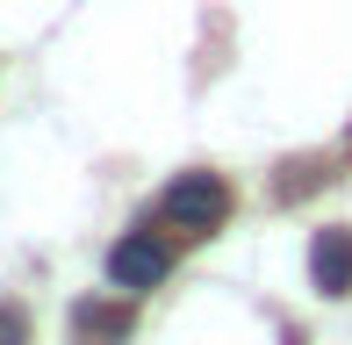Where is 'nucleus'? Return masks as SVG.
<instances>
[{
  "label": "nucleus",
  "instance_id": "20e7f679",
  "mask_svg": "<svg viewBox=\"0 0 352 345\" xmlns=\"http://www.w3.org/2000/svg\"><path fill=\"white\" fill-rule=\"evenodd\" d=\"M72 338L79 345H122L130 338V309L122 302H72Z\"/></svg>",
  "mask_w": 352,
  "mask_h": 345
},
{
  "label": "nucleus",
  "instance_id": "39448f33",
  "mask_svg": "<svg viewBox=\"0 0 352 345\" xmlns=\"http://www.w3.org/2000/svg\"><path fill=\"white\" fill-rule=\"evenodd\" d=\"M0 345H22V317L14 309H0Z\"/></svg>",
  "mask_w": 352,
  "mask_h": 345
},
{
  "label": "nucleus",
  "instance_id": "7ed1b4c3",
  "mask_svg": "<svg viewBox=\"0 0 352 345\" xmlns=\"http://www.w3.org/2000/svg\"><path fill=\"white\" fill-rule=\"evenodd\" d=\"M309 280H316V295H352V230L345 223H331V230H316L309 238Z\"/></svg>",
  "mask_w": 352,
  "mask_h": 345
},
{
  "label": "nucleus",
  "instance_id": "f257e3e1",
  "mask_svg": "<svg viewBox=\"0 0 352 345\" xmlns=\"http://www.w3.org/2000/svg\"><path fill=\"white\" fill-rule=\"evenodd\" d=\"M166 223L195 230V238H209V230H223V216H230V187L216 180V172H180V180L166 187Z\"/></svg>",
  "mask_w": 352,
  "mask_h": 345
},
{
  "label": "nucleus",
  "instance_id": "f03ea898",
  "mask_svg": "<svg viewBox=\"0 0 352 345\" xmlns=\"http://www.w3.org/2000/svg\"><path fill=\"white\" fill-rule=\"evenodd\" d=\"M166 274H173V245L151 238V230H130V238L108 245V280H116V288L144 295V288H158Z\"/></svg>",
  "mask_w": 352,
  "mask_h": 345
}]
</instances>
